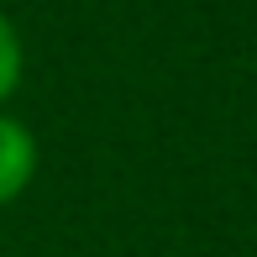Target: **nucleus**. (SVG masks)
Listing matches in <instances>:
<instances>
[{
	"mask_svg": "<svg viewBox=\"0 0 257 257\" xmlns=\"http://www.w3.org/2000/svg\"><path fill=\"white\" fill-rule=\"evenodd\" d=\"M42 168V147H37V132H32L21 115L0 110V210L16 205L21 194L32 189Z\"/></svg>",
	"mask_w": 257,
	"mask_h": 257,
	"instance_id": "1",
	"label": "nucleus"
},
{
	"mask_svg": "<svg viewBox=\"0 0 257 257\" xmlns=\"http://www.w3.org/2000/svg\"><path fill=\"white\" fill-rule=\"evenodd\" d=\"M0 11H6V0H0Z\"/></svg>",
	"mask_w": 257,
	"mask_h": 257,
	"instance_id": "3",
	"label": "nucleus"
},
{
	"mask_svg": "<svg viewBox=\"0 0 257 257\" xmlns=\"http://www.w3.org/2000/svg\"><path fill=\"white\" fill-rule=\"evenodd\" d=\"M21 74H27V48H21L16 21L0 11V110H6V100L21 89Z\"/></svg>",
	"mask_w": 257,
	"mask_h": 257,
	"instance_id": "2",
	"label": "nucleus"
}]
</instances>
